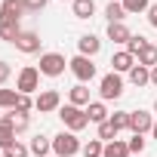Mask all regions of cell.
<instances>
[{
  "label": "cell",
  "mask_w": 157,
  "mask_h": 157,
  "mask_svg": "<svg viewBox=\"0 0 157 157\" xmlns=\"http://www.w3.org/2000/svg\"><path fill=\"white\" fill-rule=\"evenodd\" d=\"M80 139H77V132L71 129H62L59 136H52V154L56 157H74V154H80Z\"/></svg>",
  "instance_id": "1"
},
{
  "label": "cell",
  "mask_w": 157,
  "mask_h": 157,
  "mask_svg": "<svg viewBox=\"0 0 157 157\" xmlns=\"http://www.w3.org/2000/svg\"><path fill=\"white\" fill-rule=\"evenodd\" d=\"M59 117H62L65 129H71V132H80V129L90 126L86 108H77V105H62V108H59Z\"/></svg>",
  "instance_id": "2"
},
{
  "label": "cell",
  "mask_w": 157,
  "mask_h": 157,
  "mask_svg": "<svg viewBox=\"0 0 157 157\" xmlns=\"http://www.w3.org/2000/svg\"><path fill=\"white\" fill-rule=\"evenodd\" d=\"M68 71L77 77V83H90L93 77H96V65H93V59H90V56H80V52H77L74 59H68Z\"/></svg>",
  "instance_id": "3"
},
{
  "label": "cell",
  "mask_w": 157,
  "mask_h": 157,
  "mask_svg": "<svg viewBox=\"0 0 157 157\" xmlns=\"http://www.w3.org/2000/svg\"><path fill=\"white\" fill-rule=\"evenodd\" d=\"M99 96H102V102H117L120 96H123V77L120 74H105L102 80H99Z\"/></svg>",
  "instance_id": "4"
},
{
  "label": "cell",
  "mask_w": 157,
  "mask_h": 157,
  "mask_svg": "<svg viewBox=\"0 0 157 157\" xmlns=\"http://www.w3.org/2000/svg\"><path fill=\"white\" fill-rule=\"evenodd\" d=\"M16 90H19L22 96H31L34 90H40V68L25 65V68L19 71V77H16Z\"/></svg>",
  "instance_id": "5"
},
{
  "label": "cell",
  "mask_w": 157,
  "mask_h": 157,
  "mask_svg": "<svg viewBox=\"0 0 157 157\" xmlns=\"http://www.w3.org/2000/svg\"><path fill=\"white\" fill-rule=\"evenodd\" d=\"M68 68V59L62 52H43L40 56V74L43 77H62Z\"/></svg>",
  "instance_id": "6"
},
{
  "label": "cell",
  "mask_w": 157,
  "mask_h": 157,
  "mask_svg": "<svg viewBox=\"0 0 157 157\" xmlns=\"http://www.w3.org/2000/svg\"><path fill=\"white\" fill-rule=\"evenodd\" d=\"M151 126H154V114L151 111H129V129H132V136H145V132H151Z\"/></svg>",
  "instance_id": "7"
},
{
  "label": "cell",
  "mask_w": 157,
  "mask_h": 157,
  "mask_svg": "<svg viewBox=\"0 0 157 157\" xmlns=\"http://www.w3.org/2000/svg\"><path fill=\"white\" fill-rule=\"evenodd\" d=\"M22 16H28V3L25 0H0V19L22 22Z\"/></svg>",
  "instance_id": "8"
},
{
  "label": "cell",
  "mask_w": 157,
  "mask_h": 157,
  "mask_svg": "<svg viewBox=\"0 0 157 157\" xmlns=\"http://www.w3.org/2000/svg\"><path fill=\"white\" fill-rule=\"evenodd\" d=\"M34 108H37L40 114H52V111L62 108V96H59L56 90H43V93L34 99Z\"/></svg>",
  "instance_id": "9"
},
{
  "label": "cell",
  "mask_w": 157,
  "mask_h": 157,
  "mask_svg": "<svg viewBox=\"0 0 157 157\" xmlns=\"http://www.w3.org/2000/svg\"><path fill=\"white\" fill-rule=\"evenodd\" d=\"M13 46H16L19 52H25V56H34V52H40V34H37V31H22Z\"/></svg>",
  "instance_id": "10"
},
{
  "label": "cell",
  "mask_w": 157,
  "mask_h": 157,
  "mask_svg": "<svg viewBox=\"0 0 157 157\" xmlns=\"http://www.w3.org/2000/svg\"><path fill=\"white\" fill-rule=\"evenodd\" d=\"M132 65H136V56L126 52V49H120V52L111 56V71H114V74H129Z\"/></svg>",
  "instance_id": "11"
},
{
  "label": "cell",
  "mask_w": 157,
  "mask_h": 157,
  "mask_svg": "<svg viewBox=\"0 0 157 157\" xmlns=\"http://www.w3.org/2000/svg\"><path fill=\"white\" fill-rule=\"evenodd\" d=\"M77 49H80V56H99V49H102V40L96 37V34H80V40H77Z\"/></svg>",
  "instance_id": "12"
},
{
  "label": "cell",
  "mask_w": 157,
  "mask_h": 157,
  "mask_svg": "<svg viewBox=\"0 0 157 157\" xmlns=\"http://www.w3.org/2000/svg\"><path fill=\"white\" fill-rule=\"evenodd\" d=\"M68 105H77V108H86V105H90V90H86V83H77V86L68 90Z\"/></svg>",
  "instance_id": "13"
},
{
  "label": "cell",
  "mask_w": 157,
  "mask_h": 157,
  "mask_svg": "<svg viewBox=\"0 0 157 157\" xmlns=\"http://www.w3.org/2000/svg\"><path fill=\"white\" fill-rule=\"evenodd\" d=\"M129 37H132V31H129L123 22H111V25H108V40H114V43H123V46H126V43H129Z\"/></svg>",
  "instance_id": "14"
},
{
  "label": "cell",
  "mask_w": 157,
  "mask_h": 157,
  "mask_svg": "<svg viewBox=\"0 0 157 157\" xmlns=\"http://www.w3.org/2000/svg\"><path fill=\"white\" fill-rule=\"evenodd\" d=\"M0 123H10V126H13L16 132H25L31 120H28V114H22V111H6V114H3V120H0Z\"/></svg>",
  "instance_id": "15"
},
{
  "label": "cell",
  "mask_w": 157,
  "mask_h": 157,
  "mask_svg": "<svg viewBox=\"0 0 157 157\" xmlns=\"http://www.w3.org/2000/svg\"><path fill=\"white\" fill-rule=\"evenodd\" d=\"M86 117H90V123H96V126H99V123H105L111 114H108L105 102H90V105H86Z\"/></svg>",
  "instance_id": "16"
},
{
  "label": "cell",
  "mask_w": 157,
  "mask_h": 157,
  "mask_svg": "<svg viewBox=\"0 0 157 157\" xmlns=\"http://www.w3.org/2000/svg\"><path fill=\"white\" fill-rule=\"evenodd\" d=\"M129 83L132 86H148L151 83V68H145V65H132V71H129Z\"/></svg>",
  "instance_id": "17"
},
{
  "label": "cell",
  "mask_w": 157,
  "mask_h": 157,
  "mask_svg": "<svg viewBox=\"0 0 157 157\" xmlns=\"http://www.w3.org/2000/svg\"><path fill=\"white\" fill-rule=\"evenodd\" d=\"M22 34V25L19 22H10V19H0V37L6 43H16V37Z\"/></svg>",
  "instance_id": "18"
},
{
  "label": "cell",
  "mask_w": 157,
  "mask_h": 157,
  "mask_svg": "<svg viewBox=\"0 0 157 157\" xmlns=\"http://www.w3.org/2000/svg\"><path fill=\"white\" fill-rule=\"evenodd\" d=\"M28 148H31V154H37V157H49V151H52V139H46V136H34Z\"/></svg>",
  "instance_id": "19"
},
{
  "label": "cell",
  "mask_w": 157,
  "mask_h": 157,
  "mask_svg": "<svg viewBox=\"0 0 157 157\" xmlns=\"http://www.w3.org/2000/svg\"><path fill=\"white\" fill-rule=\"evenodd\" d=\"M102 157H129V145H126V142H120V139H114V142H105V151H102Z\"/></svg>",
  "instance_id": "20"
},
{
  "label": "cell",
  "mask_w": 157,
  "mask_h": 157,
  "mask_svg": "<svg viewBox=\"0 0 157 157\" xmlns=\"http://www.w3.org/2000/svg\"><path fill=\"white\" fill-rule=\"evenodd\" d=\"M71 10H74V19H90L96 13V0H74Z\"/></svg>",
  "instance_id": "21"
},
{
  "label": "cell",
  "mask_w": 157,
  "mask_h": 157,
  "mask_svg": "<svg viewBox=\"0 0 157 157\" xmlns=\"http://www.w3.org/2000/svg\"><path fill=\"white\" fill-rule=\"evenodd\" d=\"M105 19H108V25H111V22H123V19H126V10H123L120 0H111V3L105 6Z\"/></svg>",
  "instance_id": "22"
},
{
  "label": "cell",
  "mask_w": 157,
  "mask_h": 157,
  "mask_svg": "<svg viewBox=\"0 0 157 157\" xmlns=\"http://www.w3.org/2000/svg\"><path fill=\"white\" fill-rule=\"evenodd\" d=\"M136 62H139V65H145V68H154V65H157V46H154V43H148V46L136 56Z\"/></svg>",
  "instance_id": "23"
},
{
  "label": "cell",
  "mask_w": 157,
  "mask_h": 157,
  "mask_svg": "<svg viewBox=\"0 0 157 157\" xmlns=\"http://www.w3.org/2000/svg\"><path fill=\"white\" fill-rule=\"evenodd\" d=\"M126 16H139V13H148L151 10V0H120Z\"/></svg>",
  "instance_id": "24"
},
{
  "label": "cell",
  "mask_w": 157,
  "mask_h": 157,
  "mask_svg": "<svg viewBox=\"0 0 157 157\" xmlns=\"http://www.w3.org/2000/svg\"><path fill=\"white\" fill-rule=\"evenodd\" d=\"M19 139H16V129L10 126V123H0V151H6L10 145H16Z\"/></svg>",
  "instance_id": "25"
},
{
  "label": "cell",
  "mask_w": 157,
  "mask_h": 157,
  "mask_svg": "<svg viewBox=\"0 0 157 157\" xmlns=\"http://www.w3.org/2000/svg\"><path fill=\"white\" fill-rule=\"evenodd\" d=\"M16 102H19V90H3V86H0V108H3V111H13Z\"/></svg>",
  "instance_id": "26"
},
{
  "label": "cell",
  "mask_w": 157,
  "mask_h": 157,
  "mask_svg": "<svg viewBox=\"0 0 157 157\" xmlns=\"http://www.w3.org/2000/svg\"><path fill=\"white\" fill-rule=\"evenodd\" d=\"M102 151H105V142H102V139H90V142L80 148L83 157H102Z\"/></svg>",
  "instance_id": "27"
},
{
  "label": "cell",
  "mask_w": 157,
  "mask_h": 157,
  "mask_svg": "<svg viewBox=\"0 0 157 157\" xmlns=\"http://www.w3.org/2000/svg\"><path fill=\"white\" fill-rule=\"evenodd\" d=\"M108 120L114 123V129H117V132H123V129H129V111H114V114H111Z\"/></svg>",
  "instance_id": "28"
},
{
  "label": "cell",
  "mask_w": 157,
  "mask_h": 157,
  "mask_svg": "<svg viewBox=\"0 0 157 157\" xmlns=\"http://www.w3.org/2000/svg\"><path fill=\"white\" fill-rule=\"evenodd\" d=\"M145 46H148V40H145L142 34H132V37H129V43H126L123 49H126V52H132V56H139V52H142Z\"/></svg>",
  "instance_id": "29"
},
{
  "label": "cell",
  "mask_w": 157,
  "mask_h": 157,
  "mask_svg": "<svg viewBox=\"0 0 157 157\" xmlns=\"http://www.w3.org/2000/svg\"><path fill=\"white\" fill-rule=\"evenodd\" d=\"M96 139H102V142H114V139H117V129H114V123H111V120L99 123V136H96Z\"/></svg>",
  "instance_id": "30"
},
{
  "label": "cell",
  "mask_w": 157,
  "mask_h": 157,
  "mask_svg": "<svg viewBox=\"0 0 157 157\" xmlns=\"http://www.w3.org/2000/svg\"><path fill=\"white\" fill-rule=\"evenodd\" d=\"M28 154H31V148L22 145V142H16V145H10V148L3 151V157H28Z\"/></svg>",
  "instance_id": "31"
},
{
  "label": "cell",
  "mask_w": 157,
  "mask_h": 157,
  "mask_svg": "<svg viewBox=\"0 0 157 157\" xmlns=\"http://www.w3.org/2000/svg\"><path fill=\"white\" fill-rule=\"evenodd\" d=\"M31 108H34V99H31V96H22V93H19V102H16V108H13V111H22V114H28Z\"/></svg>",
  "instance_id": "32"
},
{
  "label": "cell",
  "mask_w": 157,
  "mask_h": 157,
  "mask_svg": "<svg viewBox=\"0 0 157 157\" xmlns=\"http://www.w3.org/2000/svg\"><path fill=\"white\" fill-rule=\"evenodd\" d=\"M126 145H129V154H142L145 151V136H132Z\"/></svg>",
  "instance_id": "33"
},
{
  "label": "cell",
  "mask_w": 157,
  "mask_h": 157,
  "mask_svg": "<svg viewBox=\"0 0 157 157\" xmlns=\"http://www.w3.org/2000/svg\"><path fill=\"white\" fill-rule=\"evenodd\" d=\"M10 74H13V68H10V62H0V86H3V83L10 80Z\"/></svg>",
  "instance_id": "34"
},
{
  "label": "cell",
  "mask_w": 157,
  "mask_h": 157,
  "mask_svg": "<svg viewBox=\"0 0 157 157\" xmlns=\"http://www.w3.org/2000/svg\"><path fill=\"white\" fill-rule=\"evenodd\" d=\"M25 3H28V13H40V10L49 3V0H25Z\"/></svg>",
  "instance_id": "35"
},
{
  "label": "cell",
  "mask_w": 157,
  "mask_h": 157,
  "mask_svg": "<svg viewBox=\"0 0 157 157\" xmlns=\"http://www.w3.org/2000/svg\"><path fill=\"white\" fill-rule=\"evenodd\" d=\"M148 22H151V28H157V3H151V10H148Z\"/></svg>",
  "instance_id": "36"
},
{
  "label": "cell",
  "mask_w": 157,
  "mask_h": 157,
  "mask_svg": "<svg viewBox=\"0 0 157 157\" xmlns=\"http://www.w3.org/2000/svg\"><path fill=\"white\" fill-rule=\"evenodd\" d=\"M151 86H157V65L151 68Z\"/></svg>",
  "instance_id": "37"
},
{
  "label": "cell",
  "mask_w": 157,
  "mask_h": 157,
  "mask_svg": "<svg viewBox=\"0 0 157 157\" xmlns=\"http://www.w3.org/2000/svg\"><path fill=\"white\" fill-rule=\"evenodd\" d=\"M151 139H157V120H154V126H151Z\"/></svg>",
  "instance_id": "38"
},
{
  "label": "cell",
  "mask_w": 157,
  "mask_h": 157,
  "mask_svg": "<svg viewBox=\"0 0 157 157\" xmlns=\"http://www.w3.org/2000/svg\"><path fill=\"white\" fill-rule=\"evenodd\" d=\"M154 114H157V99H154Z\"/></svg>",
  "instance_id": "39"
},
{
  "label": "cell",
  "mask_w": 157,
  "mask_h": 157,
  "mask_svg": "<svg viewBox=\"0 0 157 157\" xmlns=\"http://www.w3.org/2000/svg\"><path fill=\"white\" fill-rule=\"evenodd\" d=\"M0 120H3V114H0Z\"/></svg>",
  "instance_id": "40"
},
{
  "label": "cell",
  "mask_w": 157,
  "mask_h": 157,
  "mask_svg": "<svg viewBox=\"0 0 157 157\" xmlns=\"http://www.w3.org/2000/svg\"><path fill=\"white\" fill-rule=\"evenodd\" d=\"M62 3H65V0H62ZM71 3H74V0H71Z\"/></svg>",
  "instance_id": "41"
}]
</instances>
